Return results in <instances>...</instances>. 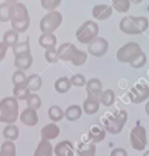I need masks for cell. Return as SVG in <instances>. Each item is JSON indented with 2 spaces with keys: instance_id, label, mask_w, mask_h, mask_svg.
<instances>
[{
  "instance_id": "obj_46",
  "label": "cell",
  "mask_w": 149,
  "mask_h": 156,
  "mask_svg": "<svg viewBox=\"0 0 149 156\" xmlns=\"http://www.w3.org/2000/svg\"><path fill=\"white\" fill-rule=\"evenodd\" d=\"M5 2H7V4H10V5H13V4L17 2V0H5Z\"/></svg>"
},
{
  "instance_id": "obj_25",
  "label": "cell",
  "mask_w": 149,
  "mask_h": 156,
  "mask_svg": "<svg viewBox=\"0 0 149 156\" xmlns=\"http://www.w3.org/2000/svg\"><path fill=\"white\" fill-rule=\"evenodd\" d=\"M55 90L60 94H64V93H67L70 89H71V82L67 77H61L59 79L55 80Z\"/></svg>"
},
{
  "instance_id": "obj_48",
  "label": "cell",
  "mask_w": 149,
  "mask_h": 156,
  "mask_svg": "<svg viewBox=\"0 0 149 156\" xmlns=\"http://www.w3.org/2000/svg\"><path fill=\"white\" fill-rule=\"evenodd\" d=\"M129 1H132V2H134V4H139V2L143 1V0H129Z\"/></svg>"
},
{
  "instance_id": "obj_34",
  "label": "cell",
  "mask_w": 149,
  "mask_h": 156,
  "mask_svg": "<svg viewBox=\"0 0 149 156\" xmlns=\"http://www.w3.org/2000/svg\"><path fill=\"white\" fill-rule=\"evenodd\" d=\"M10 16H11V5L7 2L0 4V22L10 21Z\"/></svg>"
},
{
  "instance_id": "obj_23",
  "label": "cell",
  "mask_w": 149,
  "mask_h": 156,
  "mask_svg": "<svg viewBox=\"0 0 149 156\" xmlns=\"http://www.w3.org/2000/svg\"><path fill=\"white\" fill-rule=\"evenodd\" d=\"M27 89L29 91H37L42 88V78L38 74H31L29 77H27Z\"/></svg>"
},
{
  "instance_id": "obj_1",
  "label": "cell",
  "mask_w": 149,
  "mask_h": 156,
  "mask_svg": "<svg viewBox=\"0 0 149 156\" xmlns=\"http://www.w3.org/2000/svg\"><path fill=\"white\" fill-rule=\"evenodd\" d=\"M18 118V102L13 96H6L0 100V122L13 124Z\"/></svg>"
},
{
  "instance_id": "obj_4",
  "label": "cell",
  "mask_w": 149,
  "mask_h": 156,
  "mask_svg": "<svg viewBox=\"0 0 149 156\" xmlns=\"http://www.w3.org/2000/svg\"><path fill=\"white\" fill-rule=\"evenodd\" d=\"M127 118H128L127 112L123 111V110H121V111L114 113L112 116L107 117V119L104 122L105 129L109 133H111V134H118L122 130V128H123Z\"/></svg>"
},
{
  "instance_id": "obj_24",
  "label": "cell",
  "mask_w": 149,
  "mask_h": 156,
  "mask_svg": "<svg viewBox=\"0 0 149 156\" xmlns=\"http://www.w3.org/2000/svg\"><path fill=\"white\" fill-rule=\"evenodd\" d=\"M2 43H4L7 48H10V46L13 48V46L18 43V33L15 32L13 29H10V30L5 32V34H4V37H2Z\"/></svg>"
},
{
  "instance_id": "obj_6",
  "label": "cell",
  "mask_w": 149,
  "mask_h": 156,
  "mask_svg": "<svg viewBox=\"0 0 149 156\" xmlns=\"http://www.w3.org/2000/svg\"><path fill=\"white\" fill-rule=\"evenodd\" d=\"M131 145L137 151H143L147 146V132L145 128L142 126H136L129 135Z\"/></svg>"
},
{
  "instance_id": "obj_37",
  "label": "cell",
  "mask_w": 149,
  "mask_h": 156,
  "mask_svg": "<svg viewBox=\"0 0 149 156\" xmlns=\"http://www.w3.org/2000/svg\"><path fill=\"white\" fill-rule=\"evenodd\" d=\"M44 57H45V60H46L49 63H55V62L60 58V57H59L57 49H55V48L46 49V50H45V54H44Z\"/></svg>"
},
{
  "instance_id": "obj_5",
  "label": "cell",
  "mask_w": 149,
  "mask_h": 156,
  "mask_svg": "<svg viewBox=\"0 0 149 156\" xmlns=\"http://www.w3.org/2000/svg\"><path fill=\"white\" fill-rule=\"evenodd\" d=\"M140 52H142L140 46L137 43H134V41H129V43L125 44L123 46H121L117 50L116 58L120 62H128V63H131Z\"/></svg>"
},
{
  "instance_id": "obj_21",
  "label": "cell",
  "mask_w": 149,
  "mask_h": 156,
  "mask_svg": "<svg viewBox=\"0 0 149 156\" xmlns=\"http://www.w3.org/2000/svg\"><path fill=\"white\" fill-rule=\"evenodd\" d=\"M88 135L93 140V143H100L105 138V130L101 127L94 124V126L90 127V129L88 132Z\"/></svg>"
},
{
  "instance_id": "obj_42",
  "label": "cell",
  "mask_w": 149,
  "mask_h": 156,
  "mask_svg": "<svg viewBox=\"0 0 149 156\" xmlns=\"http://www.w3.org/2000/svg\"><path fill=\"white\" fill-rule=\"evenodd\" d=\"M70 82H71V85H74V87H83V85L87 83L84 76L81 74V73L73 74V76L70 78Z\"/></svg>"
},
{
  "instance_id": "obj_14",
  "label": "cell",
  "mask_w": 149,
  "mask_h": 156,
  "mask_svg": "<svg viewBox=\"0 0 149 156\" xmlns=\"http://www.w3.org/2000/svg\"><path fill=\"white\" fill-rule=\"evenodd\" d=\"M60 134V128L55 124V123H49L46 126H44L40 130V136L42 140H53L55 138H57Z\"/></svg>"
},
{
  "instance_id": "obj_12",
  "label": "cell",
  "mask_w": 149,
  "mask_h": 156,
  "mask_svg": "<svg viewBox=\"0 0 149 156\" xmlns=\"http://www.w3.org/2000/svg\"><path fill=\"white\" fill-rule=\"evenodd\" d=\"M54 154L56 156H73L74 155V147L73 144L68 140H62L56 144L54 147Z\"/></svg>"
},
{
  "instance_id": "obj_33",
  "label": "cell",
  "mask_w": 149,
  "mask_h": 156,
  "mask_svg": "<svg viewBox=\"0 0 149 156\" xmlns=\"http://www.w3.org/2000/svg\"><path fill=\"white\" fill-rule=\"evenodd\" d=\"M31 95L27 87H15L13 88V98L16 100H27Z\"/></svg>"
},
{
  "instance_id": "obj_32",
  "label": "cell",
  "mask_w": 149,
  "mask_h": 156,
  "mask_svg": "<svg viewBox=\"0 0 149 156\" xmlns=\"http://www.w3.org/2000/svg\"><path fill=\"white\" fill-rule=\"evenodd\" d=\"M11 27L17 33H23L29 27V20H21V21H11Z\"/></svg>"
},
{
  "instance_id": "obj_11",
  "label": "cell",
  "mask_w": 149,
  "mask_h": 156,
  "mask_svg": "<svg viewBox=\"0 0 149 156\" xmlns=\"http://www.w3.org/2000/svg\"><path fill=\"white\" fill-rule=\"evenodd\" d=\"M85 90L89 98H96L99 99L101 91H103V84L98 78H92L85 83Z\"/></svg>"
},
{
  "instance_id": "obj_18",
  "label": "cell",
  "mask_w": 149,
  "mask_h": 156,
  "mask_svg": "<svg viewBox=\"0 0 149 156\" xmlns=\"http://www.w3.org/2000/svg\"><path fill=\"white\" fill-rule=\"evenodd\" d=\"M53 154L54 147L48 140H40L34 151V156H53Z\"/></svg>"
},
{
  "instance_id": "obj_13",
  "label": "cell",
  "mask_w": 149,
  "mask_h": 156,
  "mask_svg": "<svg viewBox=\"0 0 149 156\" xmlns=\"http://www.w3.org/2000/svg\"><path fill=\"white\" fill-rule=\"evenodd\" d=\"M20 119H21V122L23 124H26L28 127H33V126H35L38 123V113H37L35 110L27 107L21 112Z\"/></svg>"
},
{
  "instance_id": "obj_10",
  "label": "cell",
  "mask_w": 149,
  "mask_h": 156,
  "mask_svg": "<svg viewBox=\"0 0 149 156\" xmlns=\"http://www.w3.org/2000/svg\"><path fill=\"white\" fill-rule=\"evenodd\" d=\"M57 52H59V57L62 61H71L74 54L77 52V48L72 43H64L59 46Z\"/></svg>"
},
{
  "instance_id": "obj_20",
  "label": "cell",
  "mask_w": 149,
  "mask_h": 156,
  "mask_svg": "<svg viewBox=\"0 0 149 156\" xmlns=\"http://www.w3.org/2000/svg\"><path fill=\"white\" fill-rule=\"evenodd\" d=\"M38 43L42 48L44 49H51V48H55L56 45V37L54 35V33H43L39 39H38Z\"/></svg>"
},
{
  "instance_id": "obj_45",
  "label": "cell",
  "mask_w": 149,
  "mask_h": 156,
  "mask_svg": "<svg viewBox=\"0 0 149 156\" xmlns=\"http://www.w3.org/2000/svg\"><path fill=\"white\" fill-rule=\"evenodd\" d=\"M7 46L2 43V41H0V61H2L4 58H5V55H6V52H7Z\"/></svg>"
},
{
  "instance_id": "obj_22",
  "label": "cell",
  "mask_w": 149,
  "mask_h": 156,
  "mask_svg": "<svg viewBox=\"0 0 149 156\" xmlns=\"http://www.w3.org/2000/svg\"><path fill=\"white\" fill-rule=\"evenodd\" d=\"M82 116V107L78 105H71L65 111V117L68 121H77Z\"/></svg>"
},
{
  "instance_id": "obj_29",
  "label": "cell",
  "mask_w": 149,
  "mask_h": 156,
  "mask_svg": "<svg viewBox=\"0 0 149 156\" xmlns=\"http://www.w3.org/2000/svg\"><path fill=\"white\" fill-rule=\"evenodd\" d=\"M99 101L104 106H111L115 101V93L111 89H106V90L101 91V94L99 96Z\"/></svg>"
},
{
  "instance_id": "obj_19",
  "label": "cell",
  "mask_w": 149,
  "mask_h": 156,
  "mask_svg": "<svg viewBox=\"0 0 149 156\" xmlns=\"http://www.w3.org/2000/svg\"><path fill=\"white\" fill-rule=\"evenodd\" d=\"M100 106V101L96 98H87L85 101L83 102V111L87 115H94L95 112H98Z\"/></svg>"
},
{
  "instance_id": "obj_40",
  "label": "cell",
  "mask_w": 149,
  "mask_h": 156,
  "mask_svg": "<svg viewBox=\"0 0 149 156\" xmlns=\"http://www.w3.org/2000/svg\"><path fill=\"white\" fill-rule=\"evenodd\" d=\"M145 62H147V56H145V54L142 51L129 65H131L133 68H140V67H143V66L145 65Z\"/></svg>"
},
{
  "instance_id": "obj_26",
  "label": "cell",
  "mask_w": 149,
  "mask_h": 156,
  "mask_svg": "<svg viewBox=\"0 0 149 156\" xmlns=\"http://www.w3.org/2000/svg\"><path fill=\"white\" fill-rule=\"evenodd\" d=\"M13 54L15 57L21 56V55H26V54H31V46H29V41L24 40V41H18L13 48Z\"/></svg>"
},
{
  "instance_id": "obj_7",
  "label": "cell",
  "mask_w": 149,
  "mask_h": 156,
  "mask_svg": "<svg viewBox=\"0 0 149 156\" xmlns=\"http://www.w3.org/2000/svg\"><path fill=\"white\" fill-rule=\"evenodd\" d=\"M107 49H109V43L106 41V39L100 38V37H96L94 40H92L88 44V52L96 57L105 55Z\"/></svg>"
},
{
  "instance_id": "obj_17",
  "label": "cell",
  "mask_w": 149,
  "mask_h": 156,
  "mask_svg": "<svg viewBox=\"0 0 149 156\" xmlns=\"http://www.w3.org/2000/svg\"><path fill=\"white\" fill-rule=\"evenodd\" d=\"M33 63V57H32V54H26V55H21V56H17L15 58V66L18 71H26L28 69Z\"/></svg>"
},
{
  "instance_id": "obj_9",
  "label": "cell",
  "mask_w": 149,
  "mask_h": 156,
  "mask_svg": "<svg viewBox=\"0 0 149 156\" xmlns=\"http://www.w3.org/2000/svg\"><path fill=\"white\" fill-rule=\"evenodd\" d=\"M21 20H29L28 10H27V7L23 4L16 2V4L11 5L10 21H21Z\"/></svg>"
},
{
  "instance_id": "obj_27",
  "label": "cell",
  "mask_w": 149,
  "mask_h": 156,
  "mask_svg": "<svg viewBox=\"0 0 149 156\" xmlns=\"http://www.w3.org/2000/svg\"><path fill=\"white\" fill-rule=\"evenodd\" d=\"M2 135L6 140L13 141L18 138V128L15 124H7L2 130Z\"/></svg>"
},
{
  "instance_id": "obj_16",
  "label": "cell",
  "mask_w": 149,
  "mask_h": 156,
  "mask_svg": "<svg viewBox=\"0 0 149 156\" xmlns=\"http://www.w3.org/2000/svg\"><path fill=\"white\" fill-rule=\"evenodd\" d=\"M120 29L126 34H139V30L133 21V16L123 17L120 22Z\"/></svg>"
},
{
  "instance_id": "obj_38",
  "label": "cell",
  "mask_w": 149,
  "mask_h": 156,
  "mask_svg": "<svg viewBox=\"0 0 149 156\" xmlns=\"http://www.w3.org/2000/svg\"><path fill=\"white\" fill-rule=\"evenodd\" d=\"M85 61H87V54L84 51H82V50H77V52L74 54L73 58L71 60V62L74 66H82Z\"/></svg>"
},
{
  "instance_id": "obj_39",
  "label": "cell",
  "mask_w": 149,
  "mask_h": 156,
  "mask_svg": "<svg viewBox=\"0 0 149 156\" xmlns=\"http://www.w3.org/2000/svg\"><path fill=\"white\" fill-rule=\"evenodd\" d=\"M79 156H95V146L94 144L90 145H82L81 149L78 150Z\"/></svg>"
},
{
  "instance_id": "obj_47",
  "label": "cell",
  "mask_w": 149,
  "mask_h": 156,
  "mask_svg": "<svg viewBox=\"0 0 149 156\" xmlns=\"http://www.w3.org/2000/svg\"><path fill=\"white\" fill-rule=\"evenodd\" d=\"M145 112H147V115L149 116V101H148L147 105H145Z\"/></svg>"
},
{
  "instance_id": "obj_35",
  "label": "cell",
  "mask_w": 149,
  "mask_h": 156,
  "mask_svg": "<svg viewBox=\"0 0 149 156\" xmlns=\"http://www.w3.org/2000/svg\"><path fill=\"white\" fill-rule=\"evenodd\" d=\"M129 0H112V7L118 12H127L129 9Z\"/></svg>"
},
{
  "instance_id": "obj_3",
  "label": "cell",
  "mask_w": 149,
  "mask_h": 156,
  "mask_svg": "<svg viewBox=\"0 0 149 156\" xmlns=\"http://www.w3.org/2000/svg\"><path fill=\"white\" fill-rule=\"evenodd\" d=\"M61 22H62V15L59 11L54 10V11L48 12L40 20L39 27L43 33H54L60 27Z\"/></svg>"
},
{
  "instance_id": "obj_30",
  "label": "cell",
  "mask_w": 149,
  "mask_h": 156,
  "mask_svg": "<svg viewBox=\"0 0 149 156\" xmlns=\"http://www.w3.org/2000/svg\"><path fill=\"white\" fill-rule=\"evenodd\" d=\"M48 116L53 122H59L60 119H62V117H65V112L60 106L54 105L48 110Z\"/></svg>"
},
{
  "instance_id": "obj_8",
  "label": "cell",
  "mask_w": 149,
  "mask_h": 156,
  "mask_svg": "<svg viewBox=\"0 0 149 156\" xmlns=\"http://www.w3.org/2000/svg\"><path fill=\"white\" fill-rule=\"evenodd\" d=\"M129 99L134 104H139L143 102L144 100H147V98L149 96V87L145 84H136L131 90H129Z\"/></svg>"
},
{
  "instance_id": "obj_31",
  "label": "cell",
  "mask_w": 149,
  "mask_h": 156,
  "mask_svg": "<svg viewBox=\"0 0 149 156\" xmlns=\"http://www.w3.org/2000/svg\"><path fill=\"white\" fill-rule=\"evenodd\" d=\"M12 83L15 87H26L27 85V76L23 71H16L12 74Z\"/></svg>"
},
{
  "instance_id": "obj_44",
  "label": "cell",
  "mask_w": 149,
  "mask_h": 156,
  "mask_svg": "<svg viewBox=\"0 0 149 156\" xmlns=\"http://www.w3.org/2000/svg\"><path fill=\"white\" fill-rule=\"evenodd\" d=\"M110 156H127V152H126V150L122 149V147H116V149H114V150L111 151Z\"/></svg>"
},
{
  "instance_id": "obj_49",
  "label": "cell",
  "mask_w": 149,
  "mask_h": 156,
  "mask_svg": "<svg viewBox=\"0 0 149 156\" xmlns=\"http://www.w3.org/2000/svg\"><path fill=\"white\" fill-rule=\"evenodd\" d=\"M143 156H149V150H148V151H145V152H144V155H143Z\"/></svg>"
},
{
  "instance_id": "obj_2",
  "label": "cell",
  "mask_w": 149,
  "mask_h": 156,
  "mask_svg": "<svg viewBox=\"0 0 149 156\" xmlns=\"http://www.w3.org/2000/svg\"><path fill=\"white\" fill-rule=\"evenodd\" d=\"M99 27L94 21H87L84 22L76 32V38L82 44H89L92 40H94L98 37Z\"/></svg>"
},
{
  "instance_id": "obj_36",
  "label": "cell",
  "mask_w": 149,
  "mask_h": 156,
  "mask_svg": "<svg viewBox=\"0 0 149 156\" xmlns=\"http://www.w3.org/2000/svg\"><path fill=\"white\" fill-rule=\"evenodd\" d=\"M27 106L29 108H33V110H38L40 106H42V99L37 95V94H31L27 99Z\"/></svg>"
},
{
  "instance_id": "obj_43",
  "label": "cell",
  "mask_w": 149,
  "mask_h": 156,
  "mask_svg": "<svg viewBox=\"0 0 149 156\" xmlns=\"http://www.w3.org/2000/svg\"><path fill=\"white\" fill-rule=\"evenodd\" d=\"M133 21H134L139 33H143L148 28V20L145 17H133Z\"/></svg>"
},
{
  "instance_id": "obj_15",
  "label": "cell",
  "mask_w": 149,
  "mask_h": 156,
  "mask_svg": "<svg viewBox=\"0 0 149 156\" xmlns=\"http://www.w3.org/2000/svg\"><path fill=\"white\" fill-rule=\"evenodd\" d=\"M112 13V7L109 5H95L92 10V15L95 20H100L104 21L106 18H109Z\"/></svg>"
},
{
  "instance_id": "obj_28",
  "label": "cell",
  "mask_w": 149,
  "mask_h": 156,
  "mask_svg": "<svg viewBox=\"0 0 149 156\" xmlns=\"http://www.w3.org/2000/svg\"><path fill=\"white\" fill-rule=\"evenodd\" d=\"M0 156H16V146H15L13 141L6 140L1 144Z\"/></svg>"
},
{
  "instance_id": "obj_41",
  "label": "cell",
  "mask_w": 149,
  "mask_h": 156,
  "mask_svg": "<svg viewBox=\"0 0 149 156\" xmlns=\"http://www.w3.org/2000/svg\"><path fill=\"white\" fill-rule=\"evenodd\" d=\"M40 4L45 10L50 12V11H54L61 4V0H40Z\"/></svg>"
}]
</instances>
